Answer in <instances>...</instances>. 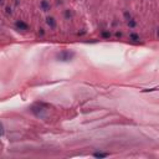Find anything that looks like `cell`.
I'll use <instances>...</instances> for the list:
<instances>
[{"instance_id":"obj_1","label":"cell","mask_w":159,"mask_h":159,"mask_svg":"<svg viewBox=\"0 0 159 159\" xmlns=\"http://www.w3.org/2000/svg\"><path fill=\"white\" fill-rule=\"evenodd\" d=\"M75 56V54L72 51H69V50H64L61 51L60 54L57 55V58L60 60V61H70V60H72V57Z\"/></svg>"},{"instance_id":"obj_2","label":"cell","mask_w":159,"mask_h":159,"mask_svg":"<svg viewBox=\"0 0 159 159\" xmlns=\"http://www.w3.org/2000/svg\"><path fill=\"white\" fill-rule=\"evenodd\" d=\"M15 26H16L19 30H27V29H29L27 24H25L24 21H16V24H15Z\"/></svg>"},{"instance_id":"obj_3","label":"cell","mask_w":159,"mask_h":159,"mask_svg":"<svg viewBox=\"0 0 159 159\" xmlns=\"http://www.w3.org/2000/svg\"><path fill=\"white\" fill-rule=\"evenodd\" d=\"M46 22H47V25H49L50 27H55V26H56V21H55L54 18H47V19H46Z\"/></svg>"},{"instance_id":"obj_4","label":"cell","mask_w":159,"mask_h":159,"mask_svg":"<svg viewBox=\"0 0 159 159\" xmlns=\"http://www.w3.org/2000/svg\"><path fill=\"white\" fill-rule=\"evenodd\" d=\"M41 7H42L44 11H47V10H50V4L46 1V0H42V1H41Z\"/></svg>"},{"instance_id":"obj_5","label":"cell","mask_w":159,"mask_h":159,"mask_svg":"<svg viewBox=\"0 0 159 159\" xmlns=\"http://www.w3.org/2000/svg\"><path fill=\"white\" fill-rule=\"evenodd\" d=\"M93 157H96V158H106V157H108V153H95L93 154Z\"/></svg>"},{"instance_id":"obj_6","label":"cell","mask_w":159,"mask_h":159,"mask_svg":"<svg viewBox=\"0 0 159 159\" xmlns=\"http://www.w3.org/2000/svg\"><path fill=\"white\" fill-rule=\"evenodd\" d=\"M131 40H133V41H139V35H137V34H131Z\"/></svg>"},{"instance_id":"obj_7","label":"cell","mask_w":159,"mask_h":159,"mask_svg":"<svg viewBox=\"0 0 159 159\" xmlns=\"http://www.w3.org/2000/svg\"><path fill=\"white\" fill-rule=\"evenodd\" d=\"M128 25H129L131 27H134V26H135V21L132 20V19H131V20H128Z\"/></svg>"},{"instance_id":"obj_8","label":"cell","mask_w":159,"mask_h":159,"mask_svg":"<svg viewBox=\"0 0 159 159\" xmlns=\"http://www.w3.org/2000/svg\"><path fill=\"white\" fill-rule=\"evenodd\" d=\"M102 35H103V37H109V34L108 33H103Z\"/></svg>"},{"instance_id":"obj_9","label":"cell","mask_w":159,"mask_h":159,"mask_svg":"<svg viewBox=\"0 0 159 159\" xmlns=\"http://www.w3.org/2000/svg\"><path fill=\"white\" fill-rule=\"evenodd\" d=\"M158 36H159V30H158Z\"/></svg>"}]
</instances>
